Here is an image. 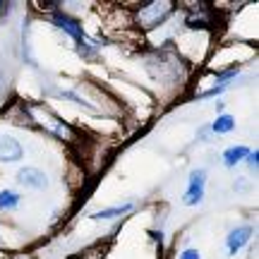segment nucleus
Wrapping results in <instances>:
<instances>
[{"label":"nucleus","mask_w":259,"mask_h":259,"mask_svg":"<svg viewBox=\"0 0 259 259\" xmlns=\"http://www.w3.org/2000/svg\"><path fill=\"white\" fill-rule=\"evenodd\" d=\"M168 15H170V3H147L144 8L139 10L137 19L144 29H154V27H158Z\"/></svg>","instance_id":"f257e3e1"},{"label":"nucleus","mask_w":259,"mask_h":259,"mask_svg":"<svg viewBox=\"0 0 259 259\" xmlns=\"http://www.w3.org/2000/svg\"><path fill=\"white\" fill-rule=\"evenodd\" d=\"M204 190H206V170H192L190 173V180H187V190H185V197H183V202L187 206H194V204H199L204 199Z\"/></svg>","instance_id":"f03ea898"},{"label":"nucleus","mask_w":259,"mask_h":259,"mask_svg":"<svg viewBox=\"0 0 259 259\" xmlns=\"http://www.w3.org/2000/svg\"><path fill=\"white\" fill-rule=\"evenodd\" d=\"M53 24H56L58 29H63L67 36H72L74 41H77V46H82V44H87V41H89V38H87V34H84L82 24H79L77 19L63 15V12H56V15H53Z\"/></svg>","instance_id":"7ed1b4c3"},{"label":"nucleus","mask_w":259,"mask_h":259,"mask_svg":"<svg viewBox=\"0 0 259 259\" xmlns=\"http://www.w3.org/2000/svg\"><path fill=\"white\" fill-rule=\"evenodd\" d=\"M17 180H19V185L29 187V190H41V187L48 185L46 173H44V170H38V168H34V166L22 168V170L17 173Z\"/></svg>","instance_id":"20e7f679"},{"label":"nucleus","mask_w":259,"mask_h":259,"mask_svg":"<svg viewBox=\"0 0 259 259\" xmlns=\"http://www.w3.org/2000/svg\"><path fill=\"white\" fill-rule=\"evenodd\" d=\"M22 144H19L15 137H10V135H0V161H5V163H15L22 158Z\"/></svg>","instance_id":"39448f33"},{"label":"nucleus","mask_w":259,"mask_h":259,"mask_svg":"<svg viewBox=\"0 0 259 259\" xmlns=\"http://www.w3.org/2000/svg\"><path fill=\"white\" fill-rule=\"evenodd\" d=\"M252 238V228L250 226H240V228H233L231 233H228V238H226V247H228V252L231 254H235V252L240 250L245 242Z\"/></svg>","instance_id":"423d86ee"},{"label":"nucleus","mask_w":259,"mask_h":259,"mask_svg":"<svg viewBox=\"0 0 259 259\" xmlns=\"http://www.w3.org/2000/svg\"><path fill=\"white\" fill-rule=\"evenodd\" d=\"M132 211V202H125V204H118V206H108V209H99V211L92 213L94 221H111V219H118L122 213Z\"/></svg>","instance_id":"0eeeda50"},{"label":"nucleus","mask_w":259,"mask_h":259,"mask_svg":"<svg viewBox=\"0 0 259 259\" xmlns=\"http://www.w3.org/2000/svg\"><path fill=\"white\" fill-rule=\"evenodd\" d=\"M247 154H250V149L247 147H231V149H226L223 151V166H238L242 158H247Z\"/></svg>","instance_id":"6e6552de"},{"label":"nucleus","mask_w":259,"mask_h":259,"mask_svg":"<svg viewBox=\"0 0 259 259\" xmlns=\"http://www.w3.org/2000/svg\"><path fill=\"white\" fill-rule=\"evenodd\" d=\"M235 127V118H231V115H219L216 120L211 122V132H216V135H226V132H231V130Z\"/></svg>","instance_id":"1a4fd4ad"},{"label":"nucleus","mask_w":259,"mask_h":259,"mask_svg":"<svg viewBox=\"0 0 259 259\" xmlns=\"http://www.w3.org/2000/svg\"><path fill=\"white\" fill-rule=\"evenodd\" d=\"M19 199H22V197H19L17 192L3 190V192H0V209H15V206L19 204Z\"/></svg>","instance_id":"9d476101"},{"label":"nucleus","mask_w":259,"mask_h":259,"mask_svg":"<svg viewBox=\"0 0 259 259\" xmlns=\"http://www.w3.org/2000/svg\"><path fill=\"white\" fill-rule=\"evenodd\" d=\"M247 163H250L252 168H257V163H259V151H250V154H247Z\"/></svg>","instance_id":"9b49d317"},{"label":"nucleus","mask_w":259,"mask_h":259,"mask_svg":"<svg viewBox=\"0 0 259 259\" xmlns=\"http://www.w3.org/2000/svg\"><path fill=\"white\" fill-rule=\"evenodd\" d=\"M180 259H202V257H199V252L197 250H185L183 254H180Z\"/></svg>","instance_id":"f8f14e48"},{"label":"nucleus","mask_w":259,"mask_h":259,"mask_svg":"<svg viewBox=\"0 0 259 259\" xmlns=\"http://www.w3.org/2000/svg\"><path fill=\"white\" fill-rule=\"evenodd\" d=\"M151 235H154V240H158V242H163V238H161V233H156V231H151Z\"/></svg>","instance_id":"ddd939ff"},{"label":"nucleus","mask_w":259,"mask_h":259,"mask_svg":"<svg viewBox=\"0 0 259 259\" xmlns=\"http://www.w3.org/2000/svg\"><path fill=\"white\" fill-rule=\"evenodd\" d=\"M0 5H3V3H0Z\"/></svg>","instance_id":"4468645a"}]
</instances>
